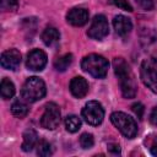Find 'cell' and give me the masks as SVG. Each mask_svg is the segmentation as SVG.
Wrapping results in <instances>:
<instances>
[{"instance_id":"5bb4252c","label":"cell","mask_w":157,"mask_h":157,"mask_svg":"<svg viewBox=\"0 0 157 157\" xmlns=\"http://www.w3.org/2000/svg\"><path fill=\"white\" fill-rule=\"evenodd\" d=\"M38 134L36 132V130L33 129H27L23 132V142L21 145L22 150L25 152H29L32 151L34 147H37L38 145Z\"/></svg>"},{"instance_id":"7402d4cb","label":"cell","mask_w":157,"mask_h":157,"mask_svg":"<svg viewBox=\"0 0 157 157\" xmlns=\"http://www.w3.org/2000/svg\"><path fill=\"white\" fill-rule=\"evenodd\" d=\"M131 109H132V112L136 114V117H137L139 119H142V117H144V112H145V108H144V105H142L140 102L134 103V104L131 105Z\"/></svg>"},{"instance_id":"9a60e30c","label":"cell","mask_w":157,"mask_h":157,"mask_svg":"<svg viewBox=\"0 0 157 157\" xmlns=\"http://www.w3.org/2000/svg\"><path fill=\"white\" fill-rule=\"evenodd\" d=\"M59 39H60V33L55 27H47L42 33V40L48 47L56 44Z\"/></svg>"},{"instance_id":"83f0119b","label":"cell","mask_w":157,"mask_h":157,"mask_svg":"<svg viewBox=\"0 0 157 157\" xmlns=\"http://www.w3.org/2000/svg\"><path fill=\"white\" fill-rule=\"evenodd\" d=\"M150 151L153 156H157V137H155L151 142V146H150Z\"/></svg>"},{"instance_id":"d6986e66","label":"cell","mask_w":157,"mask_h":157,"mask_svg":"<svg viewBox=\"0 0 157 157\" xmlns=\"http://www.w3.org/2000/svg\"><path fill=\"white\" fill-rule=\"evenodd\" d=\"M65 128L69 132H76L81 128V120L76 115H67L65 118Z\"/></svg>"},{"instance_id":"30bf717a","label":"cell","mask_w":157,"mask_h":157,"mask_svg":"<svg viewBox=\"0 0 157 157\" xmlns=\"http://www.w3.org/2000/svg\"><path fill=\"white\" fill-rule=\"evenodd\" d=\"M0 63L6 70H16L21 64V53L17 49H7L1 54Z\"/></svg>"},{"instance_id":"7a4b0ae2","label":"cell","mask_w":157,"mask_h":157,"mask_svg":"<svg viewBox=\"0 0 157 157\" xmlns=\"http://www.w3.org/2000/svg\"><path fill=\"white\" fill-rule=\"evenodd\" d=\"M81 67L85 72L90 74L94 78H104L109 69V63L102 55L90 54L82 59Z\"/></svg>"},{"instance_id":"603a6c76","label":"cell","mask_w":157,"mask_h":157,"mask_svg":"<svg viewBox=\"0 0 157 157\" xmlns=\"http://www.w3.org/2000/svg\"><path fill=\"white\" fill-rule=\"evenodd\" d=\"M113 1H114L115 6H118L119 9L125 10V11H129V12L132 11V6L130 5V2L128 0H113Z\"/></svg>"},{"instance_id":"44dd1931","label":"cell","mask_w":157,"mask_h":157,"mask_svg":"<svg viewBox=\"0 0 157 157\" xmlns=\"http://www.w3.org/2000/svg\"><path fill=\"white\" fill-rule=\"evenodd\" d=\"M94 144V139H93V135L92 134H88V132H83L81 136H80V145L82 148L87 150V148H91Z\"/></svg>"},{"instance_id":"9c48e42d","label":"cell","mask_w":157,"mask_h":157,"mask_svg":"<svg viewBox=\"0 0 157 157\" xmlns=\"http://www.w3.org/2000/svg\"><path fill=\"white\" fill-rule=\"evenodd\" d=\"M47 54L40 49H33L28 53L26 66L33 71H42L47 65Z\"/></svg>"},{"instance_id":"8fae6325","label":"cell","mask_w":157,"mask_h":157,"mask_svg":"<svg viewBox=\"0 0 157 157\" xmlns=\"http://www.w3.org/2000/svg\"><path fill=\"white\" fill-rule=\"evenodd\" d=\"M88 17H90V15L86 9L72 7L71 10H69V12L66 15V21L75 27H81L88 22Z\"/></svg>"},{"instance_id":"3957f363","label":"cell","mask_w":157,"mask_h":157,"mask_svg":"<svg viewBox=\"0 0 157 157\" xmlns=\"http://www.w3.org/2000/svg\"><path fill=\"white\" fill-rule=\"evenodd\" d=\"M45 93H47L45 83L42 78H39L37 76L28 77L26 80V82L23 83L22 90H21L22 98L29 103H33V102L42 99L45 96Z\"/></svg>"},{"instance_id":"7c38bea8","label":"cell","mask_w":157,"mask_h":157,"mask_svg":"<svg viewBox=\"0 0 157 157\" xmlns=\"http://www.w3.org/2000/svg\"><path fill=\"white\" fill-rule=\"evenodd\" d=\"M113 26L115 32L120 36V37H126L130 34L131 29H132V22L129 17L124 16V15H118L114 17L113 20Z\"/></svg>"},{"instance_id":"2e32d148","label":"cell","mask_w":157,"mask_h":157,"mask_svg":"<svg viewBox=\"0 0 157 157\" xmlns=\"http://www.w3.org/2000/svg\"><path fill=\"white\" fill-rule=\"evenodd\" d=\"M15 85L12 83V81H10L9 78H2L1 81V85H0V93H1V97L4 99H9V98H12L13 94H15Z\"/></svg>"},{"instance_id":"d4e9b609","label":"cell","mask_w":157,"mask_h":157,"mask_svg":"<svg viewBox=\"0 0 157 157\" xmlns=\"http://www.w3.org/2000/svg\"><path fill=\"white\" fill-rule=\"evenodd\" d=\"M108 151L110 153H114V155H120V147L118 144H109L108 145Z\"/></svg>"},{"instance_id":"ba28073f","label":"cell","mask_w":157,"mask_h":157,"mask_svg":"<svg viewBox=\"0 0 157 157\" xmlns=\"http://www.w3.org/2000/svg\"><path fill=\"white\" fill-rule=\"evenodd\" d=\"M109 33V25L104 15H96L87 31V36L92 39H103Z\"/></svg>"},{"instance_id":"52a82bcc","label":"cell","mask_w":157,"mask_h":157,"mask_svg":"<svg viewBox=\"0 0 157 157\" xmlns=\"http://www.w3.org/2000/svg\"><path fill=\"white\" fill-rule=\"evenodd\" d=\"M60 109L59 107L53 103V102H49L45 104V108H44V113L40 118V125L42 128L44 129H48V130H54L59 126L60 124Z\"/></svg>"},{"instance_id":"4316f807","label":"cell","mask_w":157,"mask_h":157,"mask_svg":"<svg viewBox=\"0 0 157 157\" xmlns=\"http://www.w3.org/2000/svg\"><path fill=\"white\" fill-rule=\"evenodd\" d=\"M150 120H151V123H152L153 125H156V126H157V105L152 109L151 115H150Z\"/></svg>"},{"instance_id":"6da1fadb","label":"cell","mask_w":157,"mask_h":157,"mask_svg":"<svg viewBox=\"0 0 157 157\" xmlns=\"http://www.w3.org/2000/svg\"><path fill=\"white\" fill-rule=\"evenodd\" d=\"M113 69L119 80L123 96L125 98H134L137 92V85L129 64L123 58H115L113 60Z\"/></svg>"},{"instance_id":"4fadbf2b","label":"cell","mask_w":157,"mask_h":157,"mask_svg":"<svg viewBox=\"0 0 157 157\" xmlns=\"http://www.w3.org/2000/svg\"><path fill=\"white\" fill-rule=\"evenodd\" d=\"M70 92L76 98L85 97L88 92V82L81 76L74 77L70 82Z\"/></svg>"},{"instance_id":"e0dca14e","label":"cell","mask_w":157,"mask_h":157,"mask_svg":"<svg viewBox=\"0 0 157 157\" xmlns=\"http://www.w3.org/2000/svg\"><path fill=\"white\" fill-rule=\"evenodd\" d=\"M72 63V54L66 53L54 60V67L56 71H65Z\"/></svg>"},{"instance_id":"484cf974","label":"cell","mask_w":157,"mask_h":157,"mask_svg":"<svg viewBox=\"0 0 157 157\" xmlns=\"http://www.w3.org/2000/svg\"><path fill=\"white\" fill-rule=\"evenodd\" d=\"M7 5L9 9H16L18 5V0H2V5Z\"/></svg>"},{"instance_id":"ac0fdd59","label":"cell","mask_w":157,"mask_h":157,"mask_svg":"<svg viewBox=\"0 0 157 157\" xmlns=\"http://www.w3.org/2000/svg\"><path fill=\"white\" fill-rule=\"evenodd\" d=\"M28 105L22 101H15L11 105V113L17 118H23L28 114Z\"/></svg>"},{"instance_id":"8992f818","label":"cell","mask_w":157,"mask_h":157,"mask_svg":"<svg viewBox=\"0 0 157 157\" xmlns=\"http://www.w3.org/2000/svg\"><path fill=\"white\" fill-rule=\"evenodd\" d=\"M81 114H82V118L85 119L86 123H88L90 125L97 126L103 121L104 109H103V107H102V104L99 102L90 101L82 108Z\"/></svg>"},{"instance_id":"cb8c5ba5","label":"cell","mask_w":157,"mask_h":157,"mask_svg":"<svg viewBox=\"0 0 157 157\" xmlns=\"http://www.w3.org/2000/svg\"><path fill=\"white\" fill-rule=\"evenodd\" d=\"M136 2L139 4L140 7H142L144 10H152L155 6V0H136Z\"/></svg>"},{"instance_id":"5b68a950","label":"cell","mask_w":157,"mask_h":157,"mask_svg":"<svg viewBox=\"0 0 157 157\" xmlns=\"http://www.w3.org/2000/svg\"><path fill=\"white\" fill-rule=\"evenodd\" d=\"M140 76L145 86L157 93V63L152 59H145L141 63Z\"/></svg>"},{"instance_id":"277c9868","label":"cell","mask_w":157,"mask_h":157,"mask_svg":"<svg viewBox=\"0 0 157 157\" xmlns=\"http://www.w3.org/2000/svg\"><path fill=\"white\" fill-rule=\"evenodd\" d=\"M110 121L125 137L134 139L136 136L137 124L130 115H128L123 112H114L110 115Z\"/></svg>"},{"instance_id":"ffe728a7","label":"cell","mask_w":157,"mask_h":157,"mask_svg":"<svg viewBox=\"0 0 157 157\" xmlns=\"http://www.w3.org/2000/svg\"><path fill=\"white\" fill-rule=\"evenodd\" d=\"M52 153H53L52 145L45 140H40L37 145V155L42 157H47V156H50Z\"/></svg>"}]
</instances>
